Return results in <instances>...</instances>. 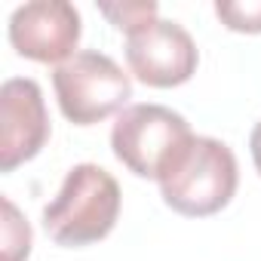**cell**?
Wrapping results in <instances>:
<instances>
[{
	"label": "cell",
	"instance_id": "obj_10",
	"mask_svg": "<svg viewBox=\"0 0 261 261\" xmlns=\"http://www.w3.org/2000/svg\"><path fill=\"white\" fill-rule=\"evenodd\" d=\"M98 13H101L105 19H111L114 28L133 34V31H139L142 25L154 22L157 13H160V7L154 4V0H142V4H101Z\"/></svg>",
	"mask_w": 261,
	"mask_h": 261
},
{
	"label": "cell",
	"instance_id": "obj_7",
	"mask_svg": "<svg viewBox=\"0 0 261 261\" xmlns=\"http://www.w3.org/2000/svg\"><path fill=\"white\" fill-rule=\"evenodd\" d=\"M49 142L43 89L31 77H10L0 86V172L34 160Z\"/></svg>",
	"mask_w": 261,
	"mask_h": 261
},
{
	"label": "cell",
	"instance_id": "obj_6",
	"mask_svg": "<svg viewBox=\"0 0 261 261\" xmlns=\"http://www.w3.org/2000/svg\"><path fill=\"white\" fill-rule=\"evenodd\" d=\"M83 22L68 0H31L13 10L10 16V43L22 59L40 65H65L77 56Z\"/></svg>",
	"mask_w": 261,
	"mask_h": 261
},
{
	"label": "cell",
	"instance_id": "obj_1",
	"mask_svg": "<svg viewBox=\"0 0 261 261\" xmlns=\"http://www.w3.org/2000/svg\"><path fill=\"white\" fill-rule=\"evenodd\" d=\"M120 185L98 163H77L59 194L43 206V227L53 243L80 249L105 240L120 218Z\"/></svg>",
	"mask_w": 261,
	"mask_h": 261
},
{
	"label": "cell",
	"instance_id": "obj_2",
	"mask_svg": "<svg viewBox=\"0 0 261 261\" xmlns=\"http://www.w3.org/2000/svg\"><path fill=\"white\" fill-rule=\"evenodd\" d=\"M163 203L188 218H206L221 212L240 185V166L233 151L212 136H191L175 154L163 178L157 181Z\"/></svg>",
	"mask_w": 261,
	"mask_h": 261
},
{
	"label": "cell",
	"instance_id": "obj_11",
	"mask_svg": "<svg viewBox=\"0 0 261 261\" xmlns=\"http://www.w3.org/2000/svg\"><path fill=\"white\" fill-rule=\"evenodd\" d=\"M249 148H252V163H255V169H258V175H261V120L255 123L252 136H249Z\"/></svg>",
	"mask_w": 261,
	"mask_h": 261
},
{
	"label": "cell",
	"instance_id": "obj_3",
	"mask_svg": "<svg viewBox=\"0 0 261 261\" xmlns=\"http://www.w3.org/2000/svg\"><path fill=\"white\" fill-rule=\"evenodd\" d=\"M191 136V126L178 111L145 101L129 105L117 114L111 129V151L133 175L160 181Z\"/></svg>",
	"mask_w": 261,
	"mask_h": 261
},
{
	"label": "cell",
	"instance_id": "obj_9",
	"mask_svg": "<svg viewBox=\"0 0 261 261\" xmlns=\"http://www.w3.org/2000/svg\"><path fill=\"white\" fill-rule=\"evenodd\" d=\"M215 16L237 34H261V0H218Z\"/></svg>",
	"mask_w": 261,
	"mask_h": 261
},
{
	"label": "cell",
	"instance_id": "obj_8",
	"mask_svg": "<svg viewBox=\"0 0 261 261\" xmlns=\"http://www.w3.org/2000/svg\"><path fill=\"white\" fill-rule=\"evenodd\" d=\"M31 255V224L22 218L16 203L4 197V261H28Z\"/></svg>",
	"mask_w": 261,
	"mask_h": 261
},
{
	"label": "cell",
	"instance_id": "obj_4",
	"mask_svg": "<svg viewBox=\"0 0 261 261\" xmlns=\"http://www.w3.org/2000/svg\"><path fill=\"white\" fill-rule=\"evenodd\" d=\"M53 89L62 114L77 126L101 123L126 111L133 98L129 74H123V68L98 49H83L59 65L53 71Z\"/></svg>",
	"mask_w": 261,
	"mask_h": 261
},
{
	"label": "cell",
	"instance_id": "obj_5",
	"mask_svg": "<svg viewBox=\"0 0 261 261\" xmlns=\"http://www.w3.org/2000/svg\"><path fill=\"white\" fill-rule=\"evenodd\" d=\"M126 62L136 80L154 89H172L197 74L200 53L194 37L166 19H154L139 31L126 34Z\"/></svg>",
	"mask_w": 261,
	"mask_h": 261
}]
</instances>
